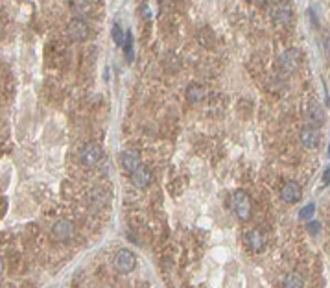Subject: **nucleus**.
Here are the masks:
<instances>
[{
  "label": "nucleus",
  "instance_id": "nucleus-1",
  "mask_svg": "<svg viewBox=\"0 0 330 288\" xmlns=\"http://www.w3.org/2000/svg\"><path fill=\"white\" fill-rule=\"evenodd\" d=\"M232 209L240 220H249L251 218V199H249L245 190H236L232 196Z\"/></svg>",
  "mask_w": 330,
  "mask_h": 288
},
{
  "label": "nucleus",
  "instance_id": "nucleus-2",
  "mask_svg": "<svg viewBox=\"0 0 330 288\" xmlns=\"http://www.w3.org/2000/svg\"><path fill=\"white\" fill-rule=\"evenodd\" d=\"M79 159H81V163L85 166H96L100 161L104 159V150H102L100 144L89 142V144H85L81 148V152H79Z\"/></svg>",
  "mask_w": 330,
  "mask_h": 288
},
{
  "label": "nucleus",
  "instance_id": "nucleus-3",
  "mask_svg": "<svg viewBox=\"0 0 330 288\" xmlns=\"http://www.w3.org/2000/svg\"><path fill=\"white\" fill-rule=\"evenodd\" d=\"M292 15H293V10H292V6H290V2H277V4L271 6V10H270V17L277 22V24L288 22L292 19Z\"/></svg>",
  "mask_w": 330,
  "mask_h": 288
},
{
  "label": "nucleus",
  "instance_id": "nucleus-4",
  "mask_svg": "<svg viewBox=\"0 0 330 288\" xmlns=\"http://www.w3.org/2000/svg\"><path fill=\"white\" fill-rule=\"evenodd\" d=\"M115 264H116V268H118L120 271L127 273V271H131L133 268H135V264H137V259H135L133 251H129V249H120V251H118V255H116V259H115Z\"/></svg>",
  "mask_w": 330,
  "mask_h": 288
},
{
  "label": "nucleus",
  "instance_id": "nucleus-5",
  "mask_svg": "<svg viewBox=\"0 0 330 288\" xmlns=\"http://www.w3.org/2000/svg\"><path fill=\"white\" fill-rule=\"evenodd\" d=\"M301 196H303V190H301V187H299V183L286 181L284 185H282L281 198L284 199V201H288V203H295V201L301 199Z\"/></svg>",
  "mask_w": 330,
  "mask_h": 288
},
{
  "label": "nucleus",
  "instance_id": "nucleus-6",
  "mask_svg": "<svg viewBox=\"0 0 330 288\" xmlns=\"http://www.w3.org/2000/svg\"><path fill=\"white\" fill-rule=\"evenodd\" d=\"M68 35L74 41H85L89 37V26L83 19H74L68 24Z\"/></svg>",
  "mask_w": 330,
  "mask_h": 288
},
{
  "label": "nucleus",
  "instance_id": "nucleus-7",
  "mask_svg": "<svg viewBox=\"0 0 330 288\" xmlns=\"http://www.w3.org/2000/svg\"><path fill=\"white\" fill-rule=\"evenodd\" d=\"M245 244H248V248L251 249V251L259 253V251H262L266 246V237L262 235V231H259V229H251V231L245 235Z\"/></svg>",
  "mask_w": 330,
  "mask_h": 288
},
{
  "label": "nucleus",
  "instance_id": "nucleus-8",
  "mask_svg": "<svg viewBox=\"0 0 330 288\" xmlns=\"http://www.w3.org/2000/svg\"><path fill=\"white\" fill-rule=\"evenodd\" d=\"M120 165L131 174L133 170H137L138 166H140V155H138L135 150H126V152H122V155H120Z\"/></svg>",
  "mask_w": 330,
  "mask_h": 288
},
{
  "label": "nucleus",
  "instance_id": "nucleus-9",
  "mask_svg": "<svg viewBox=\"0 0 330 288\" xmlns=\"http://www.w3.org/2000/svg\"><path fill=\"white\" fill-rule=\"evenodd\" d=\"M149 181H151V172H149V168H146V166L140 165L137 170L131 172V183L135 187H138V188L148 187Z\"/></svg>",
  "mask_w": 330,
  "mask_h": 288
},
{
  "label": "nucleus",
  "instance_id": "nucleus-10",
  "mask_svg": "<svg viewBox=\"0 0 330 288\" xmlns=\"http://www.w3.org/2000/svg\"><path fill=\"white\" fill-rule=\"evenodd\" d=\"M72 233H74V226H72V222L68 220H59L52 227V235H54L57 240H68L72 237Z\"/></svg>",
  "mask_w": 330,
  "mask_h": 288
},
{
  "label": "nucleus",
  "instance_id": "nucleus-11",
  "mask_svg": "<svg viewBox=\"0 0 330 288\" xmlns=\"http://www.w3.org/2000/svg\"><path fill=\"white\" fill-rule=\"evenodd\" d=\"M306 120L312 124V126H321L323 120H325V113H323V107H321L317 102H312L306 109Z\"/></svg>",
  "mask_w": 330,
  "mask_h": 288
},
{
  "label": "nucleus",
  "instance_id": "nucleus-12",
  "mask_svg": "<svg viewBox=\"0 0 330 288\" xmlns=\"http://www.w3.org/2000/svg\"><path fill=\"white\" fill-rule=\"evenodd\" d=\"M301 142L306 146V148H315L319 144V135L315 131L314 127H306L301 131Z\"/></svg>",
  "mask_w": 330,
  "mask_h": 288
},
{
  "label": "nucleus",
  "instance_id": "nucleus-13",
  "mask_svg": "<svg viewBox=\"0 0 330 288\" xmlns=\"http://www.w3.org/2000/svg\"><path fill=\"white\" fill-rule=\"evenodd\" d=\"M297 63H299V52L297 50H288L286 54L281 57V65L286 72L293 70V68L297 66Z\"/></svg>",
  "mask_w": 330,
  "mask_h": 288
},
{
  "label": "nucleus",
  "instance_id": "nucleus-14",
  "mask_svg": "<svg viewBox=\"0 0 330 288\" xmlns=\"http://www.w3.org/2000/svg\"><path fill=\"white\" fill-rule=\"evenodd\" d=\"M303 286H304V279L301 273H297V271L288 273L284 282H282V288H303Z\"/></svg>",
  "mask_w": 330,
  "mask_h": 288
},
{
  "label": "nucleus",
  "instance_id": "nucleus-15",
  "mask_svg": "<svg viewBox=\"0 0 330 288\" xmlns=\"http://www.w3.org/2000/svg\"><path fill=\"white\" fill-rule=\"evenodd\" d=\"M187 96L190 102H199V100L205 98V91L201 85H198V83H192L190 87L187 89Z\"/></svg>",
  "mask_w": 330,
  "mask_h": 288
},
{
  "label": "nucleus",
  "instance_id": "nucleus-16",
  "mask_svg": "<svg viewBox=\"0 0 330 288\" xmlns=\"http://www.w3.org/2000/svg\"><path fill=\"white\" fill-rule=\"evenodd\" d=\"M113 39H115V43L118 44V46L124 44V32H122V28L118 26V24L113 26Z\"/></svg>",
  "mask_w": 330,
  "mask_h": 288
},
{
  "label": "nucleus",
  "instance_id": "nucleus-17",
  "mask_svg": "<svg viewBox=\"0 0 330 288\" xmlns=\"http://www.w3.org/2000/svg\"><path fill=\"white\" fill-rule=\"evenodd\" d=\"M314 209H315V205L314 203H308L306 207H303V209H301V212H299V218H301V220H308L310 216L314 214Z\"/></svg>",
  "mask_w": 330,
  "mask_h": 288
},
{
  "label": "nucleus",
  "instance_id": "nucleus-18",
  "mask_svg": "<svg viewBox=\"0 0 330 288\" xmlns=\"http://www.w3.org/2000/svg\"><path fill=\"white\" fill-rule=\"evenodd\" d=\"M74 10H79L83 11V13H87L91 8H93V2H74V6H72Z\"/></svg>",
  "mask_w": 330,
  "mask_h": 288
},
{
  "label": "nucleus",
  "instance_id": "nucleus-19",
  "mask_svg": "<svg viewBox=\"0 0 330 288\" xmlns=\"http://www.w3.org/2000/svg\"><path fill=\"white\" fill-rule=\"evenodd\" d=\"M308 231L312 233V235L319 233L321 231V224H317V222H312V224H308Z\"/></svg>",
  "mask_w": 330,
  "mask_h": 288
},
{
  "label": "nucleus",
  "instance_id": "nucleus-20",
  "mask_svg": "<svg viewBox=\"0 0 330 288\" xmlns=\"http://www.w3.org/2000/svg\"><path fill=\"white\" fill-rule=\"evenodd\" d=\"M323 183H325V185L328 183V168H326V170L323 172Z\"/></svg>",
  "mask_w": 330,
  "mask_h": 288
},
{
  "label": "nucleus",
  "instance_id": "nucleus-21",
  "mask_svg": "<svg viewBox=\"0 0 330 288\" xmlns=\"http://www.w3.org/2000/svg\"><path fill=\"white\" fill-rule=\"evenodd\" d=\"M2 270H4V262H2V257H0V273H2Z\"/></svg>",
  "mask_w": 330,
  "mask_h": 288
}]
</instances>
